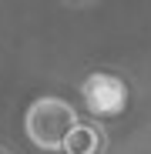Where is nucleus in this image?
<instances>
[{
  "label": "nucleus",
  "mask_w": 151,
  "mask_h": 154,
  "mask_svg": "<svg viewBox=\"0 0 151 154\" xmlns=\"http://www.w3.org/2000/svg\"><path fill=\"white\" fill-rule=\"evenodd\" d=\"M77 124V114H74L71 104L57 97H40L27 107V117H24V127H27V137L40 147V151H61L67 131Z\"/></svg>",
  "instance_id": "obj_1"
},
{
  "label": "nucleus",
  "mask_w": 151,
  "mask_h": 154,
  "mask_svg": "<svg viewBox=\"0 0 151 154\" xmlns=\"http://www.w3.org/2000/svg\"><path fill=\"white\" fill-rule=\"evenodd\" d=\"M61 151L64 154H104V131H101L97 124L81 121V124H74L67 131Z\"/></svg>",
  "instance_id": "obj_3"
},
{
  "label": "nucleus",
  "mask_w": 151,
  "mask_h": 154,
  "mask_svg": "<svg viewBox=\"0 0 151 154\" xmlns=\"http://www.w3.org/2000/svg\"><path fill=\"white\" fill-rule=\"evenodd\" d=\"M81 97L94 117H114L128 107V87L114 74H87Z\"/></svg>",
  "instance_id": "obj_2"
}]
</instances>
